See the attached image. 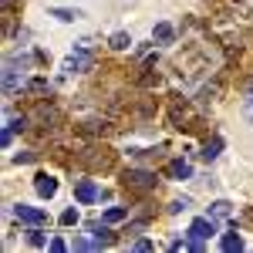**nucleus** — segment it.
Returning <instances> with one entry per match:
<instances>
[{"label":"nucleus","mask_w":253,"mask_h":253,"mask_svg":"<svg viewBox=\"0 0 253 253\" xmlns=\"http://www.w3.org/2000/svg\"><path fill=\"white\" fill-rule=\"evenodd\" d=\"M213 233H216V223L210 219V216H199V219H193V226H189V243H186V247L199 253V250H203V243H206Z\"/></svg>","instance_id":"nucleus-1"},{"label":"nucleus","mask_w":253,"mask_h":253,"mask_svg":"<svg viewBox=\"0 0 253 253\" xmlns=\"http://www.w3.org/2000/svg\"><path fill=\"white\" fill-rule=\"evenodd\" d=\"M125 186L128 189H156V172H149V169H128L125 172Z\"/></svg>","instance_id":"nucleus-2"},{"label":"nucleus","mask_w":253,"mask_h":253,"mask_svg":"<svg viewBox=\"0 0 253 253\" xmlns=\"http://www.w3.org/2000/svg\"><path fill=\"white\" fill-rule=\"evenodd\" d=\"M14 216H17L20 223H27V226H44L47 223V213L44 210H34V206H14Z\"/></svg>","instance_id":"nucleus-3"},{"label":"nucleus","mask_w":253,"mask_h":253,"mask_svg":"<svg viewBox=\"0 0 253 253\" xmlns=\"http://www.w3.org/2000/svg\"><path fill=\"white\" fill-rule=\"evenodd\" d=\"M75 196H78V203H95V199H101V189H98L91 179H81L78 186H75Z\"/></svg>","instance_id":"nucleus-4"},{"label":"nucleus","mask_w":253,"mask_h":253,"mask_svg":"<svg viewBox=\"0 0 253 253\" xmlns=\"http://www.w3.org/2000/svg\"><path fill=\"white\" fill-rule=\"evenodd\" d=\"M91 68V54L84 51V44H81V51H75L71 58L64 61V71H88Z\"/></svg>","instance_id":"nucleus-5"},{"label":"nucleus","mask_w":253,"mask_h":253,"mask_svg":"<svg viewBox=\"0 0 253 253\" xmlns=\"http://www.w3.org/2000/svg\"><path fill=\"white\" fill-rule=\"evenodd\" d=\"M34 189H38L44 199H51V196L58 193V179H51V175H38V182H34Z\"/></svg>","instance_id":"nucleus-6"},{"label":"nucleus","mask_w":253,"mask_h":253,"mask_svg":"<svg viewBox=\"0 0 253 253\" xmlns=\"http://www.w3.org/2000/svg\"><path fill=\"white\" fill-rule=\"evenodd\" d=\"M91 233H95L98 247H112V243H115V233H112L108 226H91Z\"/></svg>","instance_id":"nucleus-7"},{"label":"nucleus","mask_w":253,"mask_h":253,"mask_svg":"<svg viewBox=\"0 0 253 253\" xmlns=\"http://www.w3.org/2000/svg\"><path fill=\"white\" fill-rule=\"evenodd\" d=\"M152 38H156L159 44H172L175 31H172V27H169V24H156V31H152Z\"/></svg>","instance_id":"nucleus-8"},{"label":"nucleus","mask_w":253,"mask_h":253,"mask_svg":"<svg viewBox=\"0 0 253 253\" xmlns=\"http://www.w3.org/2000/svg\"><path fill=\"white\" fill-rule=\"evenodd\" d=\"M169 172H172V179H189V162H182V159H175L172 166H169Z\"/></svg>","instance_id":"nucleus-9"},{"label":"nucleus","mask_w":253,"mask_h":253,"mask_svg":"<svg viewBox=\"0 0 253 253\" xmlns=\"http://www.w3.org/2000/svg\"><path fill=\"white\" fill-rule=\"evenodd\" d=\"M223 250H226V253L243 250V236H240V233H226V236H223Z\"/></svg>","instance_id":"nucleus-10"},{"label":"nucleus","mask_w":253,"mask_h":253,"mask_svg":"<svg viewBox=\"0 0 253 253\" xmlns=\"http://www.w3.org/2000/svg\"><path fill=\"white\" fill-rule=\"evenodd\" d=\"M219 149H223V142H219V138L206 142V145H203V159H206V162H213V159L219 156Z\"/></svg>","instance_id":"nucleus-11"},{"label":"nucleus","mask_w":253,"mask_h":253,"mask_svg":"<svg viewBox=\"0 0 253 253\" xmlns=\"http://www.w3.org/2000/svg\"><path fill=\"white\" fill-rule=\"evenodd\" d=\"M27 247H34V250H41V247H47V236H44V233L38 230V226H34V230L27 233Z\"/></svg>","instance_id":"nucleus-12"},{"label":"nucleus","mask_w":253,"mask_h":253,"mask_svg":"<svg viewBox=\"0 0 253 253\" xmlns=\"http://www.w3.org/2000/svg\"><path fill=\"white\" fill-rule=\"evenodd\" d=\"M125 216H128V210H125V206H112L108 213L101 216V223H118V219H125Z\"/></svg>","instance_id":"nucleus-13"},{"label":"nucleus","mask_w":253,"mask_h":253,"mask_svg":"<svg viewBox=\"0 0 253 253\" xmlns=\"http://www.w3.org/2000/svg\"><path fill=\"white\" fill-rule=\"evenodd\" d=\"M128 44H132V38H128L125 31H118V34H112V47H115V51H125Z\"/></svg>","instance_id":"nucleus-14"},{"label":"nucleus","mask_w":253,"mask_h":253,"mask_svg":"<svg viewBox=\"0 0 253 253\" xmlns=\"http://www.w3.org/2000/svg\"><path fill=\"white\" fill-rule=\"evenodd\" d=\"M61 223H64V226H75V223H78V210H64V213H61Z\"/></svg>","instance_id":"nucleus-15"},{"label":"nucleus","mask_w":253,"mask_h":253,"mask_svg":"<svg viewBox=\"0 0 253 253\" xmlns=\"http://www.w3.org/2000/svg\"><path fill=\"white\" fill-rule=\"evenodd\" d=\"M51 17H58V20H75V17H78V10H61V7H58V10H51Z\"/></svg>","instance_id":"nucleus-16"},{"label":"nucleus","mask_w":253,"mask_h":253,"mask_svg":"<svg viewBox=\"0 0 253 253\" xmlns=\"http://www.w3.org/2000/svg\"><path fill=\"white\" fill-rule=\"evenodd\" d=\"M213 216H216V219H219V216H230V203H223V199L213 203Z\"/></svg>","instance_id":"nucleus-17"},{"label":"nucleus","mask_w":253,"mask_h":253,"mask_svg":"<svg viewBox=\"0 0 253 253\" xmlns=\"http://www.w3.org/2000/svg\"><path fill=\"white\" fill-rule=\"evenodd\" d=\"M75 250H98L95 240H75Z\"/></svg>","instance_id":"nucleus-18"},{"label":"nucleus","mask_w":253,"mask_h":253,"mask_svg":"<svg viewBox=\"0 0 253 253\" xmlns=\"http://www.w3.org/2000/svg\"><path fill=\"white\" fill-rule=\"evenodd\" d=\"M247 122L253 125V84H250V95H247Z\"/></svg>","instance_id":"nucleus-19"},{"label":"nucleus","mask_w":253,"mask_h":253,"mask_svg":"<svg viewBox=\"0 0 253 253\" xmlns=\"http://www.w3.org/2000/svg\"><path fill=\"white\" fill-rule=\"evenodd\" d=\"M47 247H51V250H54V253H64V250H68V243H64V240H51Z\"/></svg>","instance_id":"nucleus-20"},{"label":"nucleus","mask_w":253,"mask_h":253,"mask_svg":"<svg viewBox=\"0 0 253 253\" xmlns=\"http://www.w3.org/2000/svg\"><path fill=\"white\" fill-rule=\"evenodd\" d=\"M0 142H3V149H7V145H10V142H14V128H10V125H7V128H3V138H0Z\"/></svg>","instance_id":"nucleus-21"},{"label":"nucleus","mask_w":253,"mask_h":253,"mask_svg":"<svg viewBox=\"0 0 253 253\" xmlns=\"http://www.w3.org/2000/svg\"><path fill=\"white\" fill-rule=\"evenodd\" d=\"M135 250H138V253H149V250H152V243H149V240H138Z\"/></svg>","instance_id":"nucleus-22"}]
</instances>
